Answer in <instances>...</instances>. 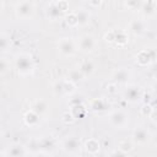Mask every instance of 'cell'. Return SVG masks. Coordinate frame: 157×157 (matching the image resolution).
I'll return each instance as SVG.
<instances>
[{
    "instance_id": "23",
    "label": "cell",
    "mask_w": 157,
    "mask_h": 157,
    "mask_svg": "<svg viewBox=\"0 0 157 157\" xmlns=\"http://www.w3.org/2000/svg\"><path fill=\"white\" fill-rule=\"evenodd\" d=\"M124 4H125V6H126L129 10H131V11L140 10V9H141V5H142L141 0H124Z\"/></svg>"
},
{
    "instance_id": "9",
    "label": "cell",
    "mask_w": 157,
    "mask_h": 157,
    "mask_svg": "<svg viewBox=\"0 0 157 157\" xmlns=\"http://www.w3.org/2000/svg\"><path fill=\"white\" fill-rule=\"evenodd\" d=\"M155 58H156V53L153 49H145V50H141L137 53L136 55V63L141 66H146L148 64H151L152 61H155Z\"/></svg>"
},
{
    "instance_id": "30",
    "label": "cell",
    "mask_w": 157,
    "mask_h": 157,
    "mask_svg": "<svg viewBox=\"0 0 157 157\" xmlns=\"http://www.w3.org/2000/svg\"><path fill=\"white\" fill-rule=\"evenodd\" d=\"M152 110H153V107L150 105L148 103H145V105L141 108V112H142V114H144L145 117H150V114H151Z\"/></svg>"
},
{
    "instance_id": "34",
    "label": "cell",
    "mask_w": 157,
    "mask_h": 157,
    "mask_svg": "<svg viewBox=\"0 0 157 157\" xmlns=\"http://www.w3.org/2000/svg\"><path fill=\"white\" fill-rule=\"evenodd\" d=\"M110 155H112V156H125V155H128V153H126V152H124V151H121L120 148H118V150L113 151Z\"/></svg>"
},
{
    "instance_id": "4",
    "label": "cell",
    "mask_w": 157,
    "mask_h": 157,
    "mask_svg": "<svg viewBox=\"0 0 157 157\" xmlns=\"http://www.w3.org/2000/svg\"><path fill=\"white\" fill-rule=\"evenodd\" d=\"M16 15L17 17L22 18V20H27L31 18L34 13V6L32 4L31 0H22L21 2H18L15 7Z\"/></svg>"
},
{
    "instance_id": "8",
    "label": "cell",
    "mask_w": 157,
    "mask_h": 157,
    "mask_svg": "<svg viewBox=\"0 0 157 157\" xmlns=\"http://www.w3.org/2000/svg\"><path fill=\"white\" fill-rule=\"evenodd\" d=\"M81 147H82V146H81L80 139L74 137V136L65 139L64 142H63V150H64L66 153H70V155H76V153H78L80 150H81Z\"/></svg>"
},
{
    "instance_id": "31",
    "label": "cell",
    "mask_w": 157,
    "mask_h": 157,
    "mask_svg": "<svg viewBox=\"0 0 157 157\" xmlns=\"http://www.w3.org/2000/svg\"><path fill=\"white\" fill-rule=\"evenodd\" d=\"M54 92H55V94L64 93V92H63V81L55 82V85H54Z\"/></svg>"
},
{
    "instance_id": "11",
    "label": "cell",
    "mask_w": 157,
    "mask_h": 157,
    "mask_svg": "<svg viewBox=\"0 0 157 157\" xmlns=\"http://www.w3.org/2000/svg\"><path fill=\"white\" fill-rule=\"evenodd\" d=\"M129 29L134 36H141L146 32V23L140 18H135L130 22Z\"/></svg>"
},
{
    "instance_id": "6",
    "label": "cell",
    "mask_w": 157,
    "mask_h": 157,
    "mask_svg": "<svg viewBox=\"0 0 157 157\" xmlns=\"http://www.w3.org/2000/svg\"><path fill=\"white\" fill-rule=\"evenodd\" d=\"M124 98L130 103H139L144 98V91L137 85H130L124 91Z\"/></svg>"
},
{
    "instance_id": "1",
    "label": "cell",
    "mask_w": 157,
    "mask_h": 157,
    "mask_svg": "<svg viewBox=\"0 0 157 157\" xmlns=\"http://www.w3.org/2000/svg\"><path fill=\"white\" fill-rule=\"evenodd\" d=\"M15 67L20 75H29L33 71V59L28 53H18L15 56Z\"/></svg>"
},
{
    "instance_id": "19",
    "label": "cell",
    "mask_w": 157,
    "mask_h": 157,
    "mask_svg": "<svg viewBox=\"0 0 157 157\" xmlns=\"http://www.w3.org/2000/svg\"><path fill=\"white\" fill-rule=\"evenodd\" d=\"M39 117L40 115H38L36 112H33L32 109L31 110H28L26 114H25V123L28 125V126H36V125H38V123H39Z\"/></svg>"
},
{
    "instance_id": "37",
    "label": "cell",
    "mask_w": 157,
    "mask_h": 157,
    "mask_svg": "<svg viewBox=\"0 0 157 157\" xmlns=\"http://www.w3.org/2000/svg\"><path fill=\"white\" fill-rule=\"evenodd\" d=\"M86 1H88V0H86Z\"/></svg>"
},
{
    "instance_id": "21",
    "label": "cell",
    "mask_w": 157,
    "mask_h": 157,
    "mask_svg": "<svg viewBox=\"0 0 157 157\" xmlns=\"http://www.w3.org/2000/svg\"><path fill=\"white\" fill-rule=\"evenodd\" d=\"M128 40H129V37L125 31H114V42L118 45H125Z\"/></svg>"
},
{
    "instance_id": "2",
    "label": "cell",
    "mask_w": 157,
    "mask_h": 157,
    "mask_svg": "<svg viewBox=\"0 0 157 157\" xmlns=\"http://www.w3.org/2000/svg\"><path fill=\"white\" fill-rule=\"evenodd\" d=\"M108 118H109V123L117 129H124L129 124V114L121 109L113 110Z\"/></svg>"
},
{
    "instance_id": "10",
    "label": "cell",
    "mask_w": 157,
    "mask_h": 157,
    "mask_svg": "<svg viewBox=\"0 0 157 157\" xmlns=\"http://www.w3.org/2000/svg\"><path fill=\"white\" fill-rule=\"evenodd\" d=\"M131 77V72L128 67H119L112 74V80L117 83H128Z\"/></svg>"
},
{
    "instance_id": "13",
    "label": "cell",
    "mask_w": 157,
    "mask_h": 157,
    "mask_svg": "<svg viewBox=\"0 0 157 157\" xmlns=\"http://www.w3.org/2000/svg\"><path fill=\"white\" fill-rule=\"evenodd\" d=\"M47 16L52 21H56V20H59V18H61L64 16V12L59 9V6L56 5V2H52L47 7Z\"/></svg>"
},
{
    "instance_id": "25",
    "label": "cell",
    "mask_w": 157,
    "mask_h": 157,
    "mask_svg": "<svg viewBox=\"0 0 157 157\" xmlns=\"http://www.w3.org/2000/svg\"><path fill=\"white\" fill-rule=\"evenodd\" d=\"M10 49V39L5 34H0V52H7Z\"/></svg>"
},
{
    "instance_id": "27",
    "label": "cell",
    "mask_w": 157,
    "mask_h": 157,
    "mask_svg": "<svg viewBox=\"0 0 157 157\" xmlns=\"http://www.w3.org/2000/svg\"><path fill=\"white\" fill-rule=\"evenodd\" d=\"M75 91V83L70 82L69 80L66 81H63V92L66 93V94H70Z\"/></svg>"
},
{
    "instance_id": "26",
    "label": "cell",
    "mask_w": 157,
    "mask_h": 157,
    "mask_svg": "<svg viewBox=\"0 0 157 157\" xmlns=\"http://www.w3.org/2000/svg\"><path fill=\"white\" fill-rule=\"evenodd\" d=\"M65 21H66V25H67L69 27H77V18H76L75 12H70V13L65 17Z\"/></svg>"
},
{
    "instance_id": "15",
    "label": "cell",
    "mask_w": 157,
    "mask_h": 157,
    "mask_svg": "<svg viewBox=\"0 0 157 157\" xmlns=\"http://www.w3.org/2000/svg\"><path fill=\"white\" fill-rule=\"evenodd\" d=\"M76 18H77V26H86L91 20V13L86 9H78L75 11Z\"/></svg>"
},
{
    "instance_id": "3",
    "label": "cell",
    "mask_w": 157,
    "mask_h": 157,
    "mask_svg": "<svg viewBox=\"0 0 157 157\" xmlns=\"http://www.w3.org/2000/svg\"><path fill=\"white\" fill-rule=\"evenodd\" d=\"M58 50H59V54L63 56V58H70V56H74L75 53H76V45H75V42L69 38V37H65V38H61L58 43Z\"/></svg>"
},
{
    "instance_id": "18",
    "label": "cell",
    "mask_w": 157,
    "mask_h": 157,
    "mask_svg": "<svg viewBox=\"0 0 157 157\" xmlns=\"http://www.w3.org/2000/svg\"><path fill=\"white\" fill-rule=\"evenodd\" d=\"M48 103L47 101L44 99H37L33 104H32V110L36 112L38 115H42V114H45L47 110H48Z\"/></svg>"
},
{
    "instance_id": "35",
    "label": "cell",
    "mask_w": 157,
    "mask_h": 157,
    "mask_svg": "<svg viewBox=\"0 0 157 157\" xmlns=\"http://www.w3.org/2000/svg\"><path fill=\"white\" fill-rule=\"evenodd\" d=\"M144 2H150V4H156V0H144Z\"/></svg>"
},
{
    "instance_id": "14",
    "label": "cell",
    "mask_w": 157,
    "mask_h": 157,
    "mask_svg": "<svg viewBox=\"0 0 157 157\" xmlns=\"http://www.w3.org/2000/svg\"><path fill=\"white\" fill-rule=\"evenodd\" d=\"M37 147L39 150H43V151H48L49 152L50 150H53L55 147V141L50 136H44V137H42V139H39L37 141Z\"/></svg>"
},
{
    "instance_id": "22",
    "label": "cell",
    "mask_w": 157,
    "mask_h": 157,
    "mask_svg": "<svg viewBox=\"0 0 157 157\" xmlns=\"http://www.w3.org/2000/svg\"><path fill=\"white\" fill-rule=\"evenodd\" d=\"M85 113H86V109H85V107H83L81 103H80V104H75V105H72L71 115H72L74 118H81V117L85 115Z\"/></svg>"
},
{
    "instance_id": "5",
    "label": "cell",
    "mask_w": 157,
    "mask_h": 157,
    "mask_svg": "<svg viewBox=\"0 0 157 157\" xmlns=\"http://www.w3.org/2000/svg\"><path fill=\"white\" fill-rule=\"evenodd\" d=\"M77 47L82 53H91L97 47V40L92 34H82L77 40Z\"/></svg>"
},
{
    "instance_id": "24",
    "label": "cell",
    "mask_w": 157,
    "mask_h": 157,
    "mask_svg": "<svg viewBox=\"0 0 157 157\" xmlns=\"http://www.w3.org/2000/svg\"><path fill=\"white\" fill-rule=\"evenodd\" d=\"M141 10L144 11V13L146 16H151L155 13L156 10V4H150V2H142L141 5Z\"/></svg>"
},
{
    "instance_id": "32",
    "label": "cell",
    "mask_w": 157,
    "mask_h": 157,
    "mask_svg": "<svg viewBox=\"0 0 157 157\" xmlns=\"http://www.w3.org/2000/svg\"><path fill=\"white\" fill-rule=\"evenodd\" d=\"M104 39H105L107 42H109V43H113V42H114V31L107 33V34L104 36Z\"/></svg>"
},
{
    "instance_id": "28",
    "label": "cell",
    "mask_w": 157,
    "mask_h": 157,
    "mask_svg": "<svg viewBox=\"0 0 157 157\" xmlns=\"http://www.w3.org/2000/svg\"><path fill=\"white\" fill-rule=\"evenodd\" d=\"M118 148H120L121 151L128 153L130 150H132V144L130 141H128V140H120L119 144H118Z\"/></svg>"
},
{
    "instance_id": "17",
    "label": "cell",
    "mask_w": 157,
    "mask_h": 157,
    "mask_svg": "<svg viewBox=\"0 0 157 157\" xmlns=\"http://www.w3.org/2000/svg\"><path fill=\"white\" fill-rule=\"evenodd\" d=\"M99 148H101V145L98 142V140L96 139H88L86 142H85V150L87 153L90 155H96L99 152Z\"/></svg>"
},
{
    "instance_id": "12",
    "label": "cell",
    "mask_w": 157,
    "mask_h": 157,
    "mask_svg": "<svg viewBox=\"0 0 157 157\" xmlns=\"http://www.w3.org/2000/svg\"><path fill=\"white\" fill-rule=\"evenodd\" d=\"M78 70L81 71V74L83 75V77H88V76H91V75L94 72L96 65H94V63H93L92 60L85 59V60H82V61L80 63Z\"/></svg>"
},
{
    "instance_id": "29",
    "label": "cell",
    "mask_w": 157,
    "mask_h": 157,
    "mask_svg": "<svg viewBox=\"0 0 157 157\" xmlns=\"http://www.w3.org/2000/svg\"><path fill=\"white\" fill-rule=\"evenodd\" d=\"M10 69V63L4 59V58H0V76L5 75Z\"/></svg>"
},
{
    "instance_id": "33",
    "label": "cell",
    "mask_w": 157,
    "mask_h": 157,
    "mask_svg": "<svg viewBox=\"0 0 157 157\" xmlns=\"http://www.w3.org/2000/svg\"><path fill=\"white\" fill-rule=\"evenodd\" d=\"M103 0H88V4L92 6V7H98L101 4H102Z\"/></svg>"
},
{
    "instance_id": "7",
    "label": "cell",
    "mask_w": 157,
    "mask_h": 157,
    "mask_svg": "<svg viewBox=\"0 0 157 157\" xmlns=\"http://www.w3.org/2000/svg\"><path fill=\"white\" fill-rule=\"evenodd\" d=\"M151 140V132L145 128V126H136L134 129V132H132V141L134 144L136 145H146L148 144Z\"/></svg>"
},
{
    "instance_id": "36",
    "label": "cell",
    "mask_w": 157,
    "mask_h": 157,
    "mask_svg": "<svg viewBox=\"0 0 157 157\" xmlns=\"http://www.w3.org/2000/svg\"><path fill=\"white\" fill-rule=\"evenodd\" d=\"M1 10H2V5H1V2H0V13H1Z\"/></svg>"
},
{
    "instance_id": "20",
    "label": "cell",
    "mask_w": 157,
    "mask_h": 157,
    "mask_svg": "<svg viewBox=\"0 0 157 157\" xmlns=\"http://www.w3.org/2000/svg\"><path fill=\"white\" fill-rule=\"evenodd\" d=\"M85 77H83V75L81 74V71L78 70V67L77 69H70L69 71H67V80L70 81V82H72V83H78L81 80H83Z\"/></svg>"
},
{
    "instance_id": "16",
    "label": "cell",
    "mask_w": 157,
    "mask_h": 157,
    "mask_svg": "<svg viewBox=\"0 0 157 157\" xmlns=\"http://www.w3.org/2000/svg\"><path fill=\"white\" fill-rule=\"evenodd\" d=\"M5 155H9V156H23V155H28V151L26 150V147L23 145H20V144H15L12 146H10Z\"/></svg>"
}]
</instances>
